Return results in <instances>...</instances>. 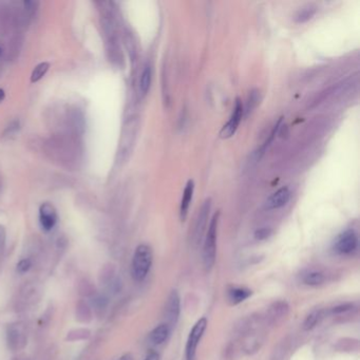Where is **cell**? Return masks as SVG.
<instances>
[{
	"label": "cell",
	"instance_id": "1",
	"mask_svg": "<svg viewBox=\"0 0 360 360\" xmlns=\"http://www.w3.org/2000/svg\"><path fill=\"white\" fill-rule=\"evenodd\" d=\"M152 250L146 244H141L136 247L131 264V273L135 281L141 282L147 277L152 265Z\"/></svg>",
	"mask_w": 360,
	"mask_h": 360
},
{
	"label": "cell",
	"instance_id": "2",
	"mask_svg": "<svg viewBox=\"0 0 360 360\" xmlns=\"http://www.w3.org/2000/svg\"><path fill=\"white\" fill-rule=\"evenodd\" d=\"M220 212H215L208 226L203 246V263L207 270H210L215 262L217 255V233Z\"/></svg>",
	"mask_w": 360,
	"mask_h": 360
},
{
	"label": "cell",
	"instance_id": "3",
	"mask_svg": "<svg viewBox=\"0 0 360 360\" xmlns=\"http://www.w3.org/2000/svg\"><path fill=\"white\" fill-rule=\"evenodd\" d=\"M206 328H207V319L205 317H203V318L198 320L196 325H194L193 328L191 329L186 343V360L196 359L198 345L201 339H202Z\"/></svg>",
	"mask_w": 360,
	"mask_h": 360
},
{
	"label": "cell",
	"instance_id": "4",
	"mask_svg": "<svg viewBox=\"0 0 360 360\" xmlns=\"http://www.w3.org/2000/svg\"><path fill=\"white\" fill-rule=\"evenodd\" d=\"M244 108H243V104L241 102V99L238 97L236 99L235 103V107L232 115L228 120L227 123L222 127L221 131H220V136L222 139H229L236 133L238 127L240 125V121L244 115Z\"/></svg>",
	"mask_w": 360,
	"mask_h": 360
},
{
	"label": "cell",
	"instance_id": "5",
	"mask_svg": "<svg viewBox=\"0 0 360 360\" xmlns=\"http://www.w3.org/2000/svg\"><path fill=\"white\" fill-rule=\"evenodd\" d=\"M358 237L354 230H347L342 233L336 241L335 248L341 255H350L357 249Z\"/></svg>",
	"mask_w": 360,
	"mask_h": 360
},
{
	"label": "cell",
	"instance_id": "6",
	"mask_svg": "<svg viewBox=\"0 0 360 360\" xmlns=\"http://www.w3.org/2000/svg\"><path fill=\"white\" fill-rule=\"evenodd\" d=\"M181 311V301L177 291H172L167 299L166 305H165V318L167 320V325L172 327L177 325Z\"/></svg>",
	"mask_w": 360,
	"mask_h": 360
},
{
	"label": "cell",
	"instance_id": "7",
	"mask_svg": "<svg viewBox=\"0 0 360 360\" xmlns=\"http://www.w3.org/2000/svg\"><path fill=\"white\" fill-rule=\"evenodd\" d=\"M210 200L207 199L204 204L201 207L199 210L198 219L196 221V226H194V233H193V239L196 243H200L202 240L203 235L205 233V229L207 226V221H208V215H210Z\"/></svg>",
	"mask_w": 360,
	"mask_h": 360
},
{
	"label": "cell",
	"instance_id": "8",
	"mask_svg": "<svg viewBox=\"0 0 360 360\" xmlns=\"http://www.w3.org/2000/svg\"><path fill=\"white\" fill-rule=\"evenodd\" d=\"M291 199V191L287 187H282V188L278 189L276 192H273L271 196L266 200L265 207L270 210H279L283 206H285Z\"/></svg>",
	"mask_w": 360,
	"mask_h": 360
},
{
	"label": "cell",
	"instance_id": "9",
	"mask_svg": "<svg viewBox=\"0 0 360 360\" xmlns=\"http://www.w3.org/2000/svg\"><path fill=\"white\" fill-rule=\"evenodd\" d=\"M39 220L42 228L47 230V232L51 230L55 226L57 221V213L54 206L49 203L42 204L39 210Z\"/></svg>",
	"mask_w": 360,
	"mask_h": 360
},
{
	"label": "cell",
	"instance_id": "10",
	"mask_svg": "<svg viewBox=\"0 0 360 360\" xmlns=\"http://www.w3.org/2000/svg\"><path fill=\"white\" fill-rule=\"evenodd\" d=\"M193 192H194V182L192 181V180H189L184 188L182 200H181V205H180V218H181L182 221H185L187 214H188L189 206H190L192 197H193Z\"/></svg>",
	"mask_w": 360,
	"mask_h": 360
},
{
	"label": "cell",
	"instance_id": "11",
	"mask_svg": "<svg viewBox=\"0 0 360 360\" xmlns=\"http://www.w3.org/2000/svg\"><path fill=\"white\" fill-rule=\"evenodd\" d=\"M169 335H170V327L167 323H162V325L157 326L152 332L150 333L149 340L154 345H160L163 344L165 341H167Z\"/></svg>",
	"mask_w": 360,
	"mask_h": 360
},
{
	"label": "cell",
	"instance_id": "12",
	"mask_svg": "<svg viewBox=\"0 0 360 360\" xmlns=\"http://www.w3.org/2000/svg\"><path fill=\"white\" fill-rule=\"evenodd\" d=\"M151 79H152V69H151L150 64L147 63L144 67L140 78V93L142 95L147 94L151 85Z\"/></svg>",
	"mask_w": 360,
	"mask_h": 360
},
{
	"label": "cell",
	"instance_id": "13",
	"mask_svg": "<svg viewBox=\"0 0 360 360\" xmlns=\"http://www.w3.org/2000/svg\"><path fill=\"white\" fill-rule=\"evenodd\" d=\"M287 312H289V305H287L285 301L275 302V303L270 307V311H269L270 318L275 321L277 319H280V318H282V317H284L287 314Z\"/></svg>",
	"mask_w": 360,
	"mask_h": 360
},
{
	"label": "cell",
	"instance_id": "14",
	"mask_svg": "<svg viewBox=\"0 0 360 360\" xmlns=\"http://www.w3.org/2000/svg\"><path fill=\"white\" fill-rule=\"evenodd\" d=\"M302 280H303L304 284H306V285L318 286L325 282L326 278H325V275L318 270H309L306 273H304Z\"/></svg>",
	"mask_w": 360,
	"mask_h": 360
},
{
	"label": "cell",
	"instance_id": "15",
	"mask_svg": "<svg viewBox=\"0 0 360 360\" xmlns=\"http://www.w3.org/2000/svg\"><path fill=\"white\" fill-rule=\"evenodd\" d=\"M251 295V292L246 289H241V287H237L229 292V299L234 304L241 303L244 300H246Z\"/></svg>",
	"mask_w": 360,
	"mask_h": 360
},
{
	"label": "cell",
	"instance_id": "16",
	"mask_svg": "<svg viewBox=\"0 0 360 360\" xmlns=\"http://www.w3.org/2000/svg\"><path fill=\"white\" fill-rule=\"evenodd\" d=\"M321 318V313L319 311H314L305 318L303 322V329L305 330H313L317 325H318Z\"/></svg>",
	"mask_w": 360,
	"mask_h": 360
},
{
	"label": "cell",
	"instance_id": "17",
	"mask_svg": "<svg viewBox=\"0 0 360 360\" xmlns=\"http://www.w3.org/2000/svg\"><path fill=\"white\" fill-rule=\"evenodd\" d=\"M315 13H316L315 8H313V6H306V8L299 10L295 19H296L297 23H305V21L311 19L315 15Z\"/></svg>",
	"mask_w": 360,
	"mask_h": 360
},
{
	"label": "cell",
	"instance_id": "18",
	"mask_svg": "<svg viewBox=\"0 0 360 360\" xmlns=\"http://www.w3.org/2000/svg\"><path fill=\"white\" fill-rule=\"evenodd\" d=\"M49 63L48 62H41L39 63L38 66H36L35 69L33 70L32 72V75H31V82L32 83H35V82H38L40 78H42V76H44L47 71L49 70Z\"/></svg>",
	"mask_w": 360,
	"mask_h": 360
},
{
	"label": "cell",
	"instance_id": "19",
	"mask_svg": "<svg viewBox=\"0 0 360 360\" xmlns=\"http://www.w3.org/2000/svg\"><path fill=\"white\" fill-rule=\"evenodd\" d=\"M258 91L257 90H254L250 92V94L248 96V99H247V103H246V107L245 109H244V114L247 115L249 112L253 111L254 108L256 107L258 100H259V94H258Z\"/></svg>",
	"mask_w": 360,
	"mask_h": 360
},
{
	"label": "cell",
	"instance_id": "20",
	"mask_svg": "<svg viewBox=\"0 0 360 360\" xmlns=\"http://www.w3.org/2000/svg\"><path fill=\"white\" fill-rule=\"evenodd\" d=\"M270 235H271V230L270 228L263 227V228L257 230V232L255 233V238L257 240H265V239H268Z\"/></svg>",
	"mask_w": 360,
	"mask_h": 360
},
{
	"label": "cell",
	"instance_id": "21",
	"mask_svg": "<svg viewBox=\"0 0 360 360\" xmlns=\"http://www.w3.org/2000/svg\"><path fill=\"white\" fill-rule=\"evenodd\" d=\"M31 261L29 260V259H24V260H21L18 265H17V270L20 271V272H26L28 271L29 270H30L31 268Z\"/></svg>",
	"mask_w": 360,
	"mask_h": 360
},
{
	"label": "cell",
	"instance_id": "22",
	"mask_svg": "<svg viewBox=\"0 0 360 360\" xmlns=\"http://www.w3.org/2000/svg\"><path fill=\"white\" fill-rule=\"evenodd\" d=\"M350 308H351V305H350V304L339 305V306H337V307H334L333 312H334V313H342V312L348 311V309H350Z\"/></svg>",
	"mask_w": 360,
	"mask_h": 360
},
{
	"label": "cell",
	"instance_id": "23",
	"mask_svg": "<svg viewBox=\"0 0 360 360\" xmlns=\"http://www.w3.org/2000/svg\"><path fill=\"white\" fill-rule=\"evenodd\" d=\"M144 360H160V355H158L155 352H151Z\"/></svg>",
	"mask_w": 360,
	"mask_h": 360
},
{
	"label": "cell",
	"instance_id": "24",
	"mask_svg": "<svg viewBox=\"0 0 360 360\" xmlns=\"http://www.w3.org/2000/svg\"><path fill=\"white\" fill-rule=\"evenodd\" d=\"M119 360H133V358L130 354H125V355L121 356Z\"/></svg>",
	"mask_w": 360,
	"mask_h": 360
},
{
	"label": "cell",
	"instance_id": "25",
	"mask_svg": "<svg viewBox=\"0 0 360 360\" xmlns=\"http://www.w3.org/2000/svg\"><path fill=\"white\" fill-rule=\"evenodd\" d=\"M3 98H4V92H3V90L0 89V102H1Z\"/></svg>",
	"mask_w": 360,
	"mask_h": 360
},
{
	"label": "cell",
	"instance_id": "26",
	"mask_svg": "<svg viewBox=\"0 0 360 360\" xmlns=\"http://www.w3.org/2000/svg\"><path fill=\"white\" fill-rule=\"evenodd\" d=\"M1 54H2V49L0 48V56H1Z\"/></svg>",
	"mask_w": 360,
	"mask_h": 360
}]
</instances>
